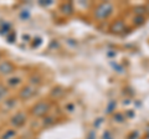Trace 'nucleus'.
Masks as SVG:
<instances>
[{
  "instance_id": "f257e3e1",
  "label": "nucleus",
  "mask_w": 149,
  "mask_h": 139,
  "mask_svg": "<svg viewBox=\"0 0 149 139\" xmlns=\"http://www.w3.org/2000/svg\"><path fill=\"white\" fill-rule=\"evenodd\" d=\"M111 13H112V5L108 3H106V4H101V5L97 8L95 14H96V17H98V19H104Z\"/></svg>"
},
{
  "instance_id": "f03ea898",
  "label": "nucleus",
  "mask_w": 149,
  "mask_h": 139,
  "mask_svg": "<svg viewBox=\"0 0 149 139\" xmlns=\"http://www.w3.org/2000/svg\"><path fill=\"white\" fill-rule=\"evenodd\" d=\"M49 108V104L44 103V102H40V103H37L34 109H32V113L36 114V115H42L44 113H46V111Z\"/></svg>"
},
{
  "instance_id": "7ed1b4c3",
  "label": "nucleus",
  "mask_w": 149,
  "mask_h": 139,
  "mask_svg": "<svg viewBox=\"0 0 149 139\" xmlns=\"http://www.w3.org/2000/svg\"><path fill=\"white\" fill-rule=\"evenodd\" d=\"M0 71L1 72H10V71H13V66L9 62H5V63H1L0 65Z\"/></svg>"
},
{
  "instance_id": "20e7f679",
  "label": "nucleus",
  "mask_w": 149,
  "mask_h": 139,
  "mask_svg": "<svg viewBox=\"0 0 149 139\" xmlns=\"http://www.w3.org/2000/svg\"><path fill=\"white\" fill-rule=\"evenodd\" d=\"M124 26H123V22L122 21H117L116 22V25L112 26V30L116 31V32H119V31H123Z\"/></svg>"
},
{
  "instance_id": "39448f33",
  "label": "nucleus",
  "mask_w": 149,
  "mask_h": 139,
  "mask_svg": "<svg viewBox=\"0 0 149 139\" xmlns=\"http://www.w3.org/2000/svg\"><path fill=\"white\" fill-rule=\"evenodd\" d=\"M31 95H32V91L30 88H26V90H24L21 92V97H22V98H27V97H30Z\"/></svg>"
}]
</instances>
